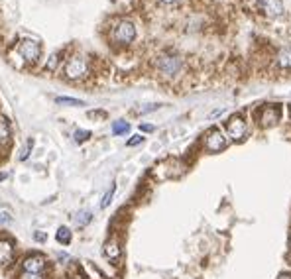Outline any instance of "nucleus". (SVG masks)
Instances as JSON below:
<instances>
[{"instance_id":"nucleus-11","label":"nucleus","mask_w":291,"mask_h":279,"mask_svg":"<svg viewBox=\"0 0 291 279\" xmlns=\"http://www.w3.org/2000/svg\"><path fill=\"white\" fill-rule=\"evenodd\" d=\"M103 252H105V256H107L109 260H118L120 254H122V248H120V244H118L116 240H109V242L105 244Z\"/></svg>"},{"instance_id":"nucleus-3","label":"nucleus","mask_w":291,"mask_h":279,"mask_svg":"<svg viewBox=\"0 0 291 279\" xmlns=\"http://www.w3.org/2000/svg\"><path fill=\"white\" fill-rule=\"evenodd\" d=\"M181 67H183L181 57L174 56V54H164V56H160V59H158V69H160V73L164 77H175V75H179Z\"/></svg>"},{"instance_id":"nucleus-9","label":"nucleus","mask_w":291,"mask_h":279,"mask_svg":"<svg viewBox=\"0 0 291 279\" xmlns=\"http://www.w3.org/2000/svg\"><path fill=\"white\" fill-rule=\"evenodd\" d=\"M260 6L264 10V14L270 16V18H280L284 14V2L282 0H262Z\"/></svg>"},{"instance_id":"nucleus-7","label":"nucleus","mask_w":291,"mask_h":279,"mask_svg":"<svg viewBox=\"0 0 291 279\" xmlns=\"http://www.w3.org/2000/svg\"><path fill=\"white\" fill-rule=\"evenodd\" d=\"M20 56L24 57V61L34 63V61H38L40 56H42V46L36 40H24L20 44Z\"/></svg>"},{"instance_id":"nucleus-15","label":"nucleus","mask_w":291,"mask_h":279,"mask_svg":"<svg viewBox=\"0 0 291 279\" xmlns=\"http://www.w3.org/2000/svg\"><path fill=\"white\" fill-rule=\"evenodd\" d=\"M58 105H69V107H83L85 103L83 101H77V99H69V97H58L56 99Z\"/></svg>"},{"instance_id":"nucleus-28","label":"nucleus","mask_w":291,"mask_h":279,"mask_svg":"<svg viewBox=\"0 0 291 279\" xmlns=\"http://www.w3.org/2000/svg\"><path fill=\"white\" fill-rule=\"evenodd\" d=\"M278 279H291V274H282Z\"/></svg>"},{"instance_id":"nucleus-10","label":"nucleus","mask_w":291,"mask_h":279,"mask_svg":"<svg viewBox=\"0 0 291 279\" xmlns=\"http://www.w3.org/2000/svg\"><path fill=\"white\" fill-rule=\"evenodd\" d=\"M14 258V244L10 240H0V266H8Z\"/></svg>"},{"instance_id":"nucleus-27","label":"nucleus","mask_w":291,"mask_h":279,"mask_svg":"<svg viewBox=\"0 0 291 279\" xmlns=\"http://www.w3.org/2000/svg\"><path fill=\"white\" fill-rule=\"evenodd\" d=\"M36 240H40V242H42V240H46V234H42V232H38V234H36Z\"/></svg>"},{"instance_id":"nucleus-18","label":"nucleus","mask_w":291,"mask_h":279,"mask_svg":"<svg viewBox=\"0 0 291 279\" xmlns=\"http://www.w3.org/2000/svg\"><path fill=\"white\" fill-rule=\"evenodd\" d=\"M89 136H91V132H89V130H77V132H75V142H77V144H81V142H85Z\"/></svg>"},{"instance_id":"nucleus-29","label":"nucleus","mask_w":291,"mask_h":279,"mask_svg":"<svg viewBox=\"0 0 291 279\" xmlns=\"http://www.w3.org/2000/svg\"><path fill=\"white\" fill-rule=\"evenodd\" d=\"M290 122H291V107H290Z\"/></svg>"},{"instance_id":"nucleus-12","label":"nucleus","mask_w":291,"mask_h":279,"mask_svg":"<svg viewBox=\"0 0 291 279\" xmlns=\"http://www.w3.org/2000/svg\"><path fill=\"white\" fill-rule=\"evenodd\" d=\"M278 65L282 69H291V48H284L278 54Z\"/></svg>"},{"instance_id":"nucleus-24","label":"nucleus","mask_w":291,"mask_h":279,"mask_svg":"<svg viewBox=\"0 0 291 279\" xmlns=\"http://www.w3.org/2000/svg\"><path fill=\"white\" fill-rule=\"evenodd\" d=\"M20 279H44V278H42L40 274H28V272H24V276Z\"/></svg>"},{"instance_id":"nucleus-19","label":"nucleus","mask_w":291,"mask_h":279,"mask_svg":"<svg viewBox=\"0 0 291 279\" xmlns=\"http://www.w3.org/2000/svg\"><path fill=\"white\" fill-rule=\"evenodd\" d=\"M113 195H115V185H111V189L107 191V195H105V199H103V203H101V207H103V209H107V207L111 205V199H113Z\"/></svg>"},{"instance_id":"nucleus-25","label":"nucleus","mask_w":291,"mask_h":279,"mask_svg":"<svg viewBox=\"0 0 291 279\" xmlns=\"http://www.w3.org/2000/svg\"><path fill=\"white\" fill-rule=\"evenodd\" d=\"M164 4H170V6H174V4H179L181 0H162Z\"/></svg>"},{"instance_id":"nucleus-26","label":"nucleus","mask_w":291,"mask_h":279,"mask_svg":"<svg viewBox=\"0 0 291 279\" xmlns=\"http://www.w3.org/2000/svg\"><path fill=\"white\" fill-rule=\"evenodd\" d=\"M142 130H144V132H152V130H154V126H148V124H144V126H142Z\"/></svg>"},{"instance_id":"nucleus-6","label":"nucleus","mask_w":291,"mask_h":279,"mask_svg":"<svg viewBox=\"0 0 291 279\" xmlns=\"http://www.w3.org/2000/svg\"><path fill=\"white\" fill-rule=\"evenodd\" d=\"M205 148L211 152V154H217V152H223L227 148V138L223 136L221 130L213 128L205 134Z\"/></svg>"},{"instance_id":"nucleus-23","label":"nucleus","mask_w":291,"mask_h":279,"mask_svg":"<svg viewBox=\"0 0 291 279\" xmlns=\"http://www.w3.org/2000/svg\"><path fill=\"white\" fill-rule=\"evenodd\" d=\"M12 223V217L8 213H0V224H8Z\"/></svg>"},{"instance_id":"nucleus-30","label":"nucleus","mask_w":291,"mask_h":279,"mask_svg":"<svg viewBox=\"0 0 291 279\" xmlns=\"http://www.w3.org/2000/svg\"><path fill=\"white\" fill-rule=\"evenodd\" d=\"M290 246H291V236H290Z\"/></svg>"},{"instance_id":"nucleus-16","label":"nucleus","mask_w":291,"mask_h":279,"mask_svg":"<svg viewBox=\"0 0 291 279\" xmlns=\"http://www.w3.org/2000/svg\"><path fill=\"white\" fill-rule=\"evenodd\" d=\"M128 130H130V126H128V122H124V120H118V122L113 124V132H115L116 136H120V134H126Z\"/></svg>"},{"instance_id":"nucleus-8","label":"nucleus","mask_w":291,"mask_h":279,"mask_svg":"<svg viewBox=\"0 0 291 279\" xmlns=\"http://www.w3.org/2000/svg\"><path fill=\"white\" fill-rule=\"evenodd\" d=\"M46 258L44 256H28L26 260H24V264H22V268H24V272H28V274H42L44 270H46Z\"/></svg>"},{"instance_id":"nucleus-20","label":"nucleus","mask_w":291,"mask_h":279,"mask_svg":"<svg viewBox=\"0 0 291 279\" xmlns=\"http://www.w3.org/2000/svg\"><path fill=\"white\" fill-rule=\"evenodd\" d=\"M32 146H34V142L30 140L26 146H24V150H22V154H20V160L24 162V160H28V156H30V150H32Z\"/></svg>"},{"instance_id":"nucleus-22","label":"nucleus","mask_w":291,"mask_h":279,"mask_svg":"<svg viewBox=\"0 0 291 279\" xmlns=\"http://www.w3.org/2000/svg\"><path fill=\"white\" fill-rule=\"evenodd\" d=\"M142 142H144L142 136H134L132 140H128V146H138V144H142Z\"/></svg>"},{"instance_id":"nucleus-4","label":"nucleus","mask_w":291,"mask_h":279,"mask_svg":"<svg viewBox=\"0 0 291 279\" xmlns=\"http://www.w3.org/2000/svg\"><path fill=\"white\" fill-rule=\"evenodd\" d=\"M63 73H65L67 79H73L75 81V79H81V77H85L89 73V65H87V61L83 57H71L65 63Z\"/></svg>"},{"instance_id":"nucleus-17","label":"nucleus","mask_w":291,"mask_h":279,"mask_svg":"<svg viewBox=\"0 0 291 279\" xmlns=\"http://www.w3.org/2000/svg\"><path fill=\"white\" fill-rule=\"evenodd\" d=\"M75 223H77V226H87V224L91 223V213H87V211L79 213L77 219H75Z\"/></svg>"},{"instance_id":"nucleus-1","label":"nucleus","mask_w":291,"mask_h":279,"mask_svg":"<svg viewBox=\"0 0 291 279\" xmlns=\"http://www.w3.org/2000/svg\"><path fill=\"white\" fill-rule=\"evenodd\" d=\"M113 40L116 44H122V46H128L136 40V26L128 20H120L115 30H113Z\"/></svg>"},{"instance_id":"nucleus-2","label":"nucleus","mask_w":291,"mask_h":279,"mask_svg":"<svg viewBox=\"0 0 291 279\" xmlns=\"http://www.w3.org/2000/svg\"><path fill=\"white\" fill-rule=\"evenodd\" d=\"M227 132H229V136H231L233 142H242L246 138V132H248L246 118L242 114H233L227 120Z\"/></svg>"},{"instance_id":"nucleus-14","label":"nucleus","mask_w":291,"mask_h":279,"mask_svg":"<svg viewBox=\"0 0 291 279\" xmlns=\"http://www.w3.org/2000/svg\"><path fill=\"white\" fill-rule=\"evenodd\" d=\"M58 242L59 244H69L71 242V230L69 228H65V226H61L58 230Z\"/></svg>"},{"instance_id":"nucleus-13","label":"nucleus","mask_w":291,"mask_h":279,"mask_svg":"<svg viewBox=\"0 0 291 279\" xmlns=\"http://www.w3.org/2000/svg\"><path fill=\"white\" fill-rule=\"evenodd\" d=\"M10 140V122L0 116V144H6Z\"/></svg>"},{"instance_id":"nucleus-21","label":"nucleus","mask_w":291,"mask_h":279,"mask_svg":"<svg viewBox=\"0 0 291 279\" xmlns=\"http://www.w3.org/2000/svg\"><path fill=\"white\" fill-rule=\"evenodd\" d=\"M58 63H59V56L56 54V56H52V59H50V63L46 65V69H48V71H54V69L58 67Z\"/></svg>"},{"instance_id":"nucleus-5","label":"nucleus","mask_w":291,"mask_h":279,"mask_svg":"<svg viewBox=\"0 0 291 279\" xmlns=\"http://www.w3.org/2000/svg\"><path fill=\"white\" fill-rule=\"evenodd\" d=\"M280 116H282L280 105H266V107H262V109L258 111V124H260L262 128H270V126L278 124Z\"/></svg>"}]
</instances>
